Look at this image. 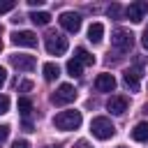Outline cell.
<instances>
[{
    "label": "cell",
    "mask_w": 148,
    "mask_h": 148,
    "mask_svg": "<svg viewBox=\"0 0 148 148\" xmlns=\"http://www.w3.org/2000/svg\"><path fill=\"white\" fill-rule=\"evenodd\" d=\"M81 111H76V109H69V111H60L56 118H53V125L58 127V130H62V132H69V130H76V127H81Z\"/></svg>",
    "instance_id": "cell-1"
},
{
    "label": "cell",
    "mask_w": 148,
    "mask_h": 148,
    "mask_svg": "<svg viewBox=\"0 0 148 148\" xmlns=\"http://www.w3.org/2000/svg\"><path fill=\"white\" fill-rule=\"evenodd\" d=\"M90 132H92V136H97L99 141H106V139H111V136L116 134V127H113V123H111L109 118L97 116V118H92V123H90Z\"/></svg>",
    "instance_id": "cell-2"
},
{
    "label": "cell",
    "mask_w": 148,
    "mask_h": 148,
    "mask_svg": "<svg viewBox=\"0 0 148 148\" xmlns=\"http://www.w3.org/2000/svg\"><path fill=\"white\" fill-rule=\"evenodd\" d=\"M44 44H46V51L51 56H62L67 51V37H62L60 32H49Z\"/></svg>",
    "instance_id": "cell-3"
},
{
    "label": "cell",
    "mask_w": 148,
    "mask_h": 148,
    "mask_svg": "<svg viewBox=\"0 0 148 148\" xmlns=\"http://www.w3.org/2000/svg\"><path fill=\"white\" fill-rule=\"evenodd\" d=\"M111 44H113L118 51H130L132 44H134V35H132L130 30L118 28V30H113V35H111Z\"/></svg>",
    "instance_id": "cell-4"
},
{
    "label": "cell",
    "mask_w": 148,
    "mask_h": 148,
    "mask_svg": "<svg viewBox=\"0 0 148 148\" xmlns=\"http://www.w3.org/2000/svg\"><path fill=\"white\" fill-rule=\"evenodd\" d=\"M74 99H76V90H74V86H72V83H62V86L51 95V102H53V104H58V106L69 104V102H74Z\"/></svg>",
    "instance_id": "cell-5"
},
{
    "label": "cell",
    "mask_w": 148,
    "mask_h": 148,
    "mask_svg": "<svg viewBox=\"0 0 148 148\" xmlns=\"http://www.w3.org/2000/svg\"><path fill=\"white\" fill-rule=\"evenodd\" d=\"M125 14H127V18H132L134 23L143 21V16L148 14V0H136V2H132V5L125 9Z\"/></svg>",
    "instance_id": "cell-6"
},
{
    "label": "cell",
    "mask_w": 148,
    "mask_h": 148,
    "mask_svg": "<svg viewBox=\"0 0 148 148\" xmlns=\"http://www.w3.org/2000/svg\"><path fill=\"white\" fill-rule=\"evenodd\" d=\"M58 21L67 32H79V28H81V16L76 12H62Z\"/></svg>",
    "instance_id": "cell-7"
},
{
    "label": "cell",
    "mask_w": 148,
    "mask_h": 148,
    "mask_svg": "<svg viewBox=\"0 0 148 148\" xmlns=\"http://www.w3.org/2000/svg\"><path fill=\"white\" fill-rule=\"evenodd\" d=\"M12 42H14L16 46H28V49H32V46H37V35H35L32 30H18V32L12 35Z\"/></svg>",
    "instance_id": "cell-8"
},
{
    "label": "cell",
    "mask_w": 148,
    "mask_h": 148,
    "mask_svg": "<svg viewBox=\"0 0 148 148\" xmlns=\"http://www.w3.org/2000/svg\"><path fill=\"white\" fill-rule=\"evenodd\" d=\"M12 65H14L16 69H21V72H32L37 62H35V58H32V56L16 53V56H12Z\"/></svg>",
    "instance_id": "cell-9"
},
{
    "label": "cell",
    "mask_w": 148,
    "mask_h": 148,
    "mask_svg": "<svg viewBox=\"0 0 148 148\" xmlns=\"http://www.w3.org/2000/svg\"><path fill=\"white\" fill-rule=\"evenodd\" d=\"M106 109H109L111 113H116V116H123V113L127 111V97H123V95H113V97L106 102Z\"/></svg>",
    "instance_id": "cell-10"
},
{
    "label": "cell",
    "mask_w": 148,
    "mask_h": 148,
    "mask_svg": "<svg viewBox=\"0 0 148 148\" xmlns=\"http://www.w3.org/2000/svg\"><path fill=\"white\" fill-rule=\"evenodd\" d=\"M95 88H97L99 92H113V88H116L113 74H99V76L95 79Z\"/></svg>",
    "instance_id": "cell-11"
},
{
    "label": "cell",
    "mask_w": 148,
    "mask_h": 148,
    "mask_svg": "<svg viewBox=\"0 0 148 148\" xmlns=\"http://www.w3.org/2000/svg\"><path fill=\"white\" fill-rule=\"evenodd\" d=\"M139 69H127L125 74H123V81H125V86L132 90V92H136L139 90Z\"/></svg>",
    "instance_id": "cell-12"
},
{
    "label": "cell",
    "mask_w": 148,
    "mask_h": 148,
    "mask_svg": "<svg viewBox=\"0 0 148 148\" xmlns=\"http://www.w3.org/2000/svg\"><path fill=\"white\" fill-rule=\"evenodd\" d=\"M102 37H104V25H102V23H92V25L88 28V39H90L92 44H99Z\"/></svg>",
    "instance_id": "cell-13"
},
{
    "label": "cell",
    "mask_w": 148,
    "mask_h": 148,
    "mask_svg": "<svg viewBox=\"0 0 148 148\" xmlns=\"http://www.w3.org/2000/svg\"><path fill=\"white\" fill-rule=\"evenodd\" d=\"M132 139L134 141H148V123H136L132 130Z\"/></svg>",
    "instance_id": "cell-14"
},
{
    "label": "cell",
    "mask_w": 148,
    "mask_h": 148,
    "mask_svg": "<svg viewBox=\"0 0 148 148\" xmlns=\"http://www.w3.org/2000/svg\"><path fill=\"white\" fill-rule=\"evenodd\" d=\"M74 53H76L74 58H76V60H79L81 65H92V62H95V56H92V53H88V51H86L83 46H79V49H76Z\"/></svg>",
    "instance_id": "cell-15"
},
{
    "label": "cell",
    "mask_w": 148,
    "mask_h": 148,
    "mask_svg": "<svg viewBox=\"0 0 148 148\" xmlns=\"http://www.w3.org/2000/svg\"><path fill=\"white\" fill-rule=\"evenodd\" d=\"M42 72H44V79H46V81H53V79L60 76V69H58L56 62H46V65L42 67Z\"/></svg>",
    "instance_id": "cell-16"
},
{
    "label": "cell",
    "mask_w": 148,
    "mask_h": 148,
    "mask_svg": "<svg viewBox=\"0 0 148 148\" xmlns=\"http://www.w3.org/2000/svg\"><path fill=\"white\" fill-rule=\"evenodd\" d=\"M28 18H30L35 25H46V23L51 21V14H49V12H32Z\"/></svg>",
    "instance_id": "cell-17"
},
{
    "label": "cell",
    "mask_w": 148,
    "mask_h": 148,
    "mask_svg": "<svg viewBox=\"0 0 148 148\" xmlns=\"http://www.w3.org/2000/svg\"><path fill=\"white\" fill-rule=\"evenodd\" d=\"M81 72H83V65H81L76 58L67 60V74H69V76H81Z\"/></svg>",
    "instance_id": "cell-18"
},
{
    "label": "cell",
    "mask_w": 148,
    "mask_h": 148,
    "mask_svg": "<svg viewBox=\"0 0 148 148\" xmlns=\"http://www.w3.org/2000/svg\"><path fill=\"white\" fill-rule=\"evenodd\" d=\"M18 111H21V116L28 120V116L32 113V102H30L28 97H21V99H18Z\"/></svg>",
    "instance_id": "cell-19"
},
{
    "label": "cell",
    "mask_w": 148,
    "mask_h": 148,
    "mask_svg": "<svg viewBox=\"0 0 148 148\" xmlns=\"http://www.w3.org/2000/svg\"><path fill=\"white\" fill-rule=\"evenodd\" d=\"M16 7V2L14 0H5V2H0V14H5V12H12Z\"/></svg>",
    "instance_id": "cell-20"
},
{
    "label": "cell",
    "mask_w": 148,
    "mask_h": 148,
    "mask_svg": "<svg viewBox=\"0 0 148 148\" xmlns=\"http://www.w3.org/2000/svg\"><path fill=\"white\" fill-rule=\"evenodd\" d=\"M9 111V97L7 95H0V116Z\"/></svg>",
    "instance_id": "cell-21"
},
{
    "label": "cell",
    "mask_w": 148,
    "mask_h": 148,
    "mask_svg": "<svg viewBox=\"0 0 148 148\" xmlns=\"http://www.w3.org/2000/svg\"><path fill=\"white\" fill-rule=\"evenodd\" d=\"M12 148H30V143H28L25 139H16V141L12 143Z\"/></svg>",
    "instance_id": "cell-22"
},
{
    "label": "cell",
    "mask_w": 148,
    "mask_h": 148,
    "mask_svg": "<svg viewBox=\"0 0 148 148\" xmlns=\"http://www.w3.org/2000/svg\"><path fill=\"white\" fill-rule=\"evenodd\" d=\"M7 136H9V127L7 125H0V141H5Z\"/></svg>",
    "instance_id": "cell-23"
},
{
    "label": "cell",
    "mask_w": 148,
    "mask_h": 148,
    "mask_svg": "<svg viewBox=\"0 0 148 148\" xmlns=\"http://www.w3.org/2000/svg\"><path fill=\"white\" fill-rule=\"evenodd\" d=\"M118 14H120V7L118 5H111L109 7V16H118Z\"/></svg>",
    "instance_id": "cell-24"
},
{
    "label": "cell",
    "mask_w": 148,
    "mask_h": 148,
    "mask_svg": "<svg viewBox=\"0 0 148 148\" xmlns=\"http://www.w3.org/2000/svg\"><path fill=\"white\" fill-rule=\"evenodd\" d=\"M18 88H21V92H28V90L32 88V81H23V83H21Z\"/></svg>",
    "instance_id": "cell-25"
},
{
    "label": "cell",
    "mask_w": 148,
    "mask_h": 148,
    "mask_svg": "<svg viewBox=\"0 0 148 148\" xmlns=\"http://www.w3.org/2000/svg\"><path fill=\"white\" fill-rule=\"evenodd\" d=\"M5 81H7V69H5V67H0V88L5 86Z\"/></svg>",
    "instance_id": "cell-26"
},
{
    "label": "cell",
    "mask_w": 148,
    "mask_h": 148,
    "mask_svg": "<svg viewBox=\"0 0 148 148\" xmlns=\"http://www.w3.org/2000/svg\"><path fill=\"white\" fill-rule=\"evenodd\" d=\"M74 148H90V143H88L86 139H81V141H76V143H74Z\"/></svg>",
    "instance_id": "cell-27"
},
{
    "label": "cell",
    "mask_w": 148,
    "mask_h": 148,
    "mask_svg": "<svg viewBox=\"0 0 148 148\" xmlns=\"http://www.w3.org/2000/svg\"><path fill=\"white\" fill-rule=\"evenodd\" d=\"M23 130H25V132H32V123H30V120H23Z\"/></svg>",
    "instance_id": "cell-28"
},
{
    "label": "cell",
    "mask_w": 148,
    "mask_h": 148,
    "mask_svg": "<svg viewBox=\"0 0 148 148\" xmlns=\"http://www.w3.org/2000/svg\"><path fill=\"white\" fill-rule=\"evenodd\" d=\"M141 44H143V49H148V30H146L143 37H141Z\"/></svg>",
    "instance_id": "cell-29"
},
{
    "label": "cell",
    "mask_w": 148,
    "mask_h": 148,
    "mask_svg": "<svg viewBox=\"0 0 148 148\" xmlns=\"http://www.w3.org/2000/svg\"><path fill=\"white\" fill-rule=\"evenodd\" d=\"M42 2H44V0H28V5H30V7H39Z\"/></svg>",
    "instance_id": "cell-30"
},
{
    "label": "cell",
    "mask_w": 148,
    "mask_h": 148,
    "mask_svg": "<svg viewBox=\"0 0 148 148\" xmlns=\"http://www.w3.org/2000/svg\"><path fill=\"white\" fill-rule=\"evenodd\" d=\"M44 148H58V146H44Z\"/></svg>",
    "instance_id": "cell-31"
},
{
    "label": "cell",
    "mask_w": 148,
    "mask_h": 148,
    "mask_svg": "<svg viewBox=\"0 0 148 148\" xmlns=\"http://www.w3.org/2000/svg\"><path fill=\"white\" fill-rule=\"evenodd\" d=\"M0 51H2V42H0Z\"/></svg>",
    "instance_id": "cell-32"
},
{
    "label": "cell",
    "mask_w": 148,
    "mask_h": 148,
    "mask_svg": "<svg viewBox=\"0 0 148 148\" xmlns=\"http://www.w3.org/2000/svg\"><path fill=\"white\" fill-rule=\"evenodd\" d=\"M118 148H125V146H118Z\"/></svg>",
    "instance_id": "cell-33"
}]
</instances>
